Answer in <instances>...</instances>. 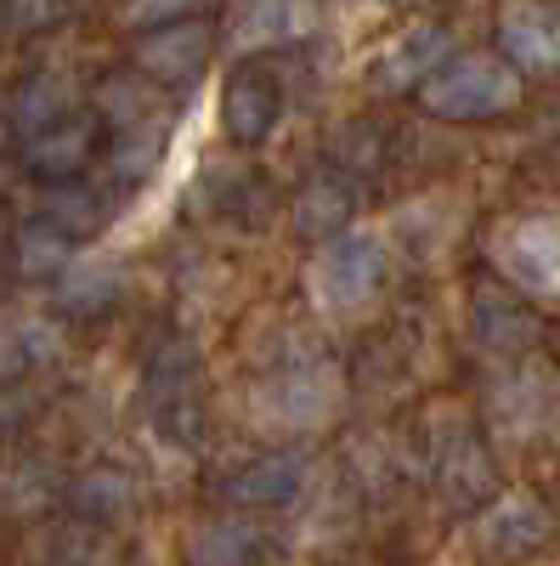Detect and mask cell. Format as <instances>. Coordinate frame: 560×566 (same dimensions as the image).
Returning <instances> with one entry per match:
<instances>
[{
    "label": "cell",
    "instance_id": "obj_19",
    "mask_svg": "<svg viewBox=\"0 0 560 566\" xmlns=\"http://www.w3.org/2000/svg\"><path fill=\"white\" fill-rule=\"evenodd\" d=\"M351 216V199L340 193V187H311V193L300 199V232H340Z\"/></svg>",
    "mask_w": 560,
    "mask_h": 566
},
{
    "label": "cell",
    "instance_id": "obj_17",
    "mask_svg": "<svg viewBox=\"0 0 560 566\" xmlns=\"http://www.w3.org/2000/svg\"><path fill=\"white\" fill-rule=\"evenodd\" d=\"M68 261H74V244H68V232H57L52 221H45V227H29L23 239H18V266L34 272V277H45V272L63 277Z\"/></svg>",
    "mask_w": 560,
    "mask_h": 566
},
{
    "label": "cell",
    "instance_id": "obj_5",
    "mask_svg": "<svg viewBox=\"0 0 560 566\" xmlns=\"http://www.w3.org/2000/svg\"><path fill=\"white\" fill-rule=\"evenodd\" d=\"M498 255L521 283L560 295V216H527L521 227H509Z\"/></svg>",
    "mask_w": 560,
    "mask_h": 566
},
{
    "label": "cell",
    "instance_id": "obj_8",
    "mask_svg": "<svg viewBox=\"0 0 560 566\" xmlns=\"http://www.w3.org/2000/svg\"><path fill=\"white\" fill-rule=\"evenodd\" d=\"M447 29L442 23H413V29H402L391 45H385V57H380V85L385 91H408L413 80L425 85L442 63H447Z\"/></svg>",
    "mask_w": 560,
    "mask_h": 566
},
{
    "label": "cell",
    "instance_id": "obj_11",
    "mask_svg": "<svg viewBox=\"0 0 560 566\" xmlns=\"http://www.w3.org/2000/svg\"><path fill=\"white\" fill-rule=\"evenodd\" d=\"M221 125L239 142H261L277 125V85L261 74H239L221 97Z\"/></svg>",
    "mask_w": 560,
    "mask_h": 566
},
{
    "label": "cell",
    "instance_id": "obj_9",
    "mask_svg": "<svg viewBox=\"0 0 560 566\" xmlns=\"http://www.w3.org/2000/svg\"><path fill=\"white\" fill-rule=\"evenodd\" d=\"M306 7L300 0H244L239 18H232V52H255V45H272V40H295L306 34Z\"/></svg>",
    "mask_w": 560,
    "mask_h": 566
},
{
    "label": "cell",
    "instance_id": "obj_16",
    "mask_svg": "<svg viewBox=\"0 0 560 566\" xmlns=\"http://www.w3.org/2000/svg\"><path fill=\"white\" fill-rule=\"evenodd\" d=\"M250 527H232V522H210L193 533V544H187V555H193V566H244L250 560Z\"/></svg>",
    "mask_w": 560,
    "mask_h": 566
},
{
    "label": "cell",
    "instance_id": "obj_2",
    "mask_svg": "<svg viewBox=\"0 0 560 566\" xmlns=\"http://www.w3.org/2000/svg\"><path fill=\"white\" fill-rule=\"evenodd\" d=\"M391 272V255H385V239L380 232H340V239L323 244L317 266H311V295L323 312H357L380 295V283Z\"/></svg>",
    "mask_w": 560,
    "mask_h": 566
},
{
    "label": "cell",
    "instance_id": "obj_18",
    "mask_svg": "<svg viewBox=\"0 0 560 566\" xmlns=\"http://www.w3.org/2000/svg\"><path fill=\"white\" fill-rule=\"evenodd\" d=\"M74 499H80V510H91V515H119V510L130 504V482L119 476V470H91V476H80Z\"/></svg>",
    "mask_w": 560,
    "mask_h": 566
},
{
    "label": "cell",
    "instance_id": "obj_10",
    "mask_svg": "<svg viewBox=\"0 0 560 566\" xmlns=\"http://www.w3.org/2000/svg\"><path fill=\"white\" fill-rule=\"evenodd\" d=\"M306 488V459L300 453H272V459H255L250 470L226 482V493L239 504H289L295 493Z\"/></svg>",
    "mask_w": 560,
    "mask_h": 566
},
{
    "label": "cell",
    "instance_id": "obj_1",
    "mask_svg": "<svg viewBox=\"0 0 560 566\" xmlns=\"http://www.w3.org/2000/svg\"><path fill=\"white\" fill-rule=\"evenodd\" d=\"M419 103L436 119H493V114H509L521 103V74L504 57L471 52V57L442 63L425 85H419Z\"/></svg>",
    "mask_w": 560,
    "mask_h": 566
},
{
    "label": "cell",
    "instance_id": "obj_21",
    "mask_svg": "<svg viewBox=\"0 0 560 566\" xmlns=\"http://www.w3.org/2000/svg\"><path fill=\"white\" fill-rule=\"evenodd\" d=\"M12 18H18V29L52 23V18H63V0H18V7H12Z\"/></svg>",
    "mask_w": 560,
    "mask_h": 566
},
{
    "label": "cell",
    "instance_id": "obj_20",
    "mask_svg": "<svg viewBox=\"0 0 560 566\" xmlns=\"http://www.w3.org/2000/svg\"><path fill=\"white\" fill-rule=\"evenodd\" d=\"M193 0H130L125 7V23H136V29H165V23H176Z\"/></svg>",
    "mask_w": 560,
    "mask_h": 566
},
{
    "label": "cell",
    "instance_id": "obj_14",
    "mask_svg": "<svg viewBox=\"0 0 560 566\" xmlns=\"http://www.w3.org/2000/svg\"><path fill=\"white\" fill-rule=\"evenodd\" d=\"M159 154H165V130L154 125V119H125L119 125V142H114V170L119 176H148L154 165H159Z\"/></svg>",
    "mask_w": 560,
    "mask_h": 566
},
{
    "label": "cell",
    "instance_id": "obj_4",
    "mask_svg": "<svg viewBox=\"0 0 560 566\" xmlns=\"http://www.w3.org/2000/svg\"><path fill=\"white\" fill-rule=\"evenodd\" d=\"M498 40L516 69H560V7L549 0H504L498 7Z\"/></svg>",
    "mask_w": 560,
    "mask_h": 566
},
{
    "label": "cell",
    "instance_id": "obj_6",
    "mask_svg": "<svg viewBox=\"0 0 560 566\" xmlns=\"http://www.w3.org/2000/svg\"><path fill=\"white\" fill-rule=\"evenodd\" d=\"M476 533H482V549H487V555L516 560V555H532V549L549 538V515H543V504L527 499V493H504V499L487 504V515H482Z\"/></svg>",
    "mask_w": 560,
    "mask_h": 566
},
{
    "label": "cell",
    "instance_id": "obj_15",
    "mask_svg": "<svg viewBox=\"0 0 560 566\" xmlns=\"http://www.w3.org/2000/svg\"><path fill=\"white\" fill-rule=\"evenodd\" d=\"M68 103H74V91H68V85H57L52 74H45V80H29V85L18 91L12 119H18L23 130H45V125H57V119L68 114Z\"/></svg>",
    "mask_w": 560,
    "mask_h": 566
},
{
    "label": "cell",
    "instance_id": "obj_22",
    "mask_svg": "<svg viewBox=\"0 0 560 566\" xmlns=\"http://www.w3.org/2000/svg\"><path fill=\"white\" fill-rule=\"evenodd\" d=\"M29 363V352H23V335H18V328H7V323H0V380H7V374H18Z\"/></svg>",
    "mask_w": 560,
    "mask_h": 566
},
{
    "label": "cell",
    "instance_id": "obj_12",
    "mask_svg": "<svg viewBox=\"0 0 560 566\" xmlns=\"http://www.w3.org/2000/svg\"><path fill=\"white\" fill-rule=\"evenodd\" d=\"M85 154H91V125L85 119H57V125L34 130V142H29V165L40 176H57V181L85 170Z\"/></svg>",
    "mask_w": 560,
    "mask_h": 566
},
{
    "label": "cell",
    "instance_id": "obj_13",
    "mask_svg": "<svg viewBox=\"0 0 560 566\" xmlns=\"http://www.w3.org/2000/svg\"><path fill=\"white\" fill-rule=\"evenodd\" d=\"M119 283H125V272H119L108 255H74V261L63 266V301H68L74 312H103V306L119 295Z\"/></svg>",
    "mask_w": 560,
    "mask_h": 566
},
{
    "label": "cell",
    "instance_id": "obj_3",
    "mask_svg": "<svg viewBox=\"0 0 560 566\" xmlns=\"http://www.w3.org/2000/svg\"><path fill=\"white\" fill-rule=\"evenodd\" d=\"M261 419L266 424H284V431H311V424L335 419L340 413V374L306 363V368H284L277 380L261 391Z\"/></svg>",
    "mask_w": 560,
    "mask_h": 566
},
{
    "label": "cell",
    "instance_id": "obj_7",
    "mask_svg": "<svg viewBox=\"0 0 560 566\" xmlns=\"http://www.w3.org/2000/svg\"><path fill=\"white\" fill-rule=\"evenodd\" d=\"M210 57V29L204 23H165V29H148L136 40V69L154 74V80H187L199 74Z\"/></svg>",
    "mask_w": 560,
    "mask_h": 566
}]
</instances>
